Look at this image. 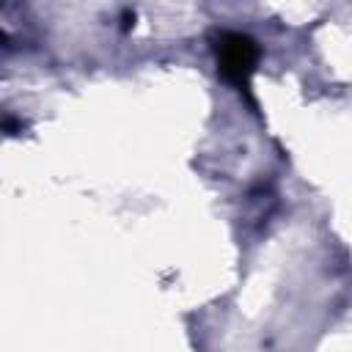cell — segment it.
<instances>
[{
    "label": "cell",
    "instance_id": "1",
    "mask_svg": "<svg viewBox=\"0 0 352 352\" xmlns=\"http://www.w3.org/2000/svg\"><path fill=\"white\" fill-rule=\"evenodd\" d=\"M214 55H217L220 74L231 85L245 88L250 82L256 72V60H258V47L248 33H236V30L220 33L214 41Z\"/></svg>",
    "mask_w": 352,
    "mask_h": 352
}]
</instances>
